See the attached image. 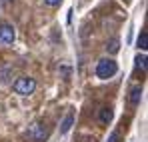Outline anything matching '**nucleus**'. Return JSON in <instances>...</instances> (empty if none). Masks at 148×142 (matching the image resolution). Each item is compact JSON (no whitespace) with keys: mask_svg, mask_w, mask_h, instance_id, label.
Returning a JSON list of instances; mask_svg holds the SVG:
<instances>
[{"mask_svg":"<svg viewBox=\"0 0 148 142\" xmlns=\"http://www.w3.org/2000/svg\"><path fill=\"white\" fill-rule=\"evenodd\" d=\"M12 90L20 96H30L36 90V80L32 76H20V78H16L12 82Z\"/></svg>","mask_w":148,"mask_h":142,"instance_id":"obj_1","label":"nucleus"},{"mask_svg":"<svg viewBox=\"0 0 148 142\" xmlns=\"http://www.w3.org/2000/svg\"><path fill=\"white\" fill-rule=\"evenodd\" d=\"M116 72H118L116 60H112V58H100L98 60V64H96V76H98L100 80H108Z\"/></svg>","mask_w":148,"mask_h":142,"instance_id":"obj_2","label":"nucleus"},{"mask_svg":"<svg viewBox=\"0 0 148 142\" xmlns=\"http://www.w3.org/2000/svg\"><path fill=\"white\" fill-rule=\"evenodd\" d=\"M28 138L32 142H44L48 138V128H46V124H42V122H34L30 128H28Z\"/></svg>","mask_w":148,"mask_h":142,"instance_id":"obj_3","label":"nucleus"},{"mask_svg":"<svg viewBox=\"0 0 148 142\" xmlns=\"http://www.w3.org/2000/svg\"><path fill=\"white\" fill-rule=\"evenodd\" d=\"M16 40V32L14 26L8 22H0V44L2 46H12Z\"/></svg>","mask_w":148,"mask_h":142,"instance_id":"obj_4","label":"nucleus"},{"mask_svg":"<svg viewBox=\"0 0 148 142\" xmlns=\"http://www.w3.org/2000/svg\"><path fill=\"white\" fill-rule=\"evenodd\" d=\"M140 98H142V86H134L130 90V96H128V102L132 106H138L140 104Z\"/></svg>","mask_w":148,"mask_h":142,"instance_id":"obj_5","label":"nucleus"},{"mask_svg":"<svg viewBox=\"0 0 148 142\" xmlns=\"http://www.w3.org/2000/svg\"><path fill=\"white\" fill-rule=\"evenodd\" d=\"M114 116V112H112V108H108V106H104V108H100V114H98V120L100 124H108L110 120Z\"/></svg>","mask_w":148,"mask_h":142,"instance_id":"obj_6","label":"nucleus"},{"mask_svg":"<svg viewBox=\"0 0 148 142\" xmlns=\"http://www.w3.org/2000/svg\"><path fill=\"white\" fill-rule=\"evenodd\" d=\"M72 124H74V116L72 114H66V118L62 120V124H60V134H66L72 128Z\"/></svg>","mask_w":148,"mask_h":142,"instance_id":"obj_7","label":"nucleus"},{"mask_svg":"<svg viewBox=\"0 0 148 142\" xmlns=\"http://www.w3.org/2000/svg\"><path fill=\"white\" fill-rule=\"evenodd\" d=\"M136 46H138V50H146V48H148V32H146V30H142V32L138 34Z\"/></svg>","mask_w":148,"mask_h":142,"instance_id":"obj_8","label":"nucleus"},{"mask_svg":"<svg viewBox=\"0 0 148 142\" xmlns=\"http://www.w3.org/2000/svg\"><path fill=\"white\" fill-rule=\"evenodd\" d=\"M118 50H120V40H118V38H110V40L106 42V52L116 54Z\"/></svg>","mask_w":148,"mask_h":142,"instance_id":"obj_9","label":"nucleus"},{"mask_svg":"<svg viewBox=\"0 0 148 142\" xmlns=\"http://www.w3.org/2000/svg\"><path fill=\"white\" fill-rule=\"evenodd\" d=\"M136 68H138V70H146V56H144V54H138V56H136Z\"/></svg>","mask_w":148,"mask_h":142,"instance_id":"obj_10","label":"nucleus"},{"mask_svg":"<svg viewBox=\"0 0 148 142\" xmlns=\"http://www.w3.org/2000/svg\"><path fill=\"white\" fill-rule=\"evenodd\" d=\"M60 2H62V0H44V4H46V6H58Z\"/></svg>","mask_w":148,"mask_h":142,"instance_id":"obj_11","label":"nucleus"},{"mask_svg":"<svg viewBox=\"0 0 148 142\" xmlns=\"http://www.w3.org/2000/svg\"><path fill=\"white\" fill-rule=\"evenodd\" d=\"M116 138H118V134H116V132H112V134H110V140H108V142H116Z\"/></svg>","mask_w":148,"mask_h":142,"instance_id":"obj_12","label":"nucleus"}]
</instances>
